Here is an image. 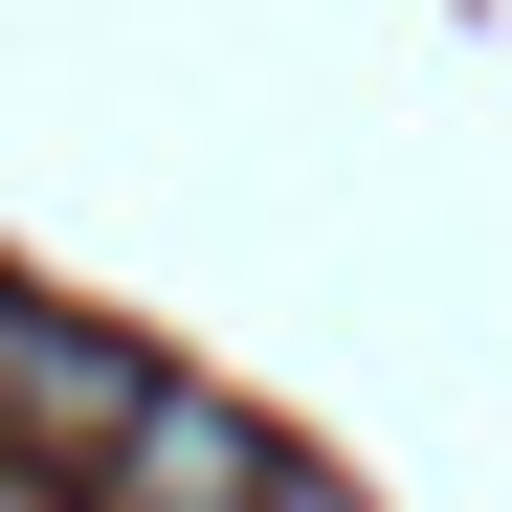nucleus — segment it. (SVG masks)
Masks as SVG:
<instances>
[{"instance_id":"f03ea898","label":"nucleus","mask_w":512,"mask_h":512,"mask_svg":"<svg viewBox=\"0 0 512 512\" xmlns=\"http://www.w3.org/2000/svg\"><path fill=\"white\" fill-rule=\"evenodd\" d=\"M112 512H268V446H245L223 401H179V379H156V423L112 446Z\"/></svg>"},{"instance_id":"f257e3e1","label":"nucleus","mask_w":512,"mask_h":512,"mask_svg":"<svg viewBox=\"0 0 512 512\" xmlns=\"http://www.w3.org/2000/svg\"><path fill=\"white\" fill-rule=\"evenodd\" d=\"M156 423V357L134 334H90V312H23L0 290V446L23 468H67V490H112V446Z\"/></svg>"},{"instance_id":"7ed1b4c3","label":"nucleus","mask_w":512,"mask_h":512,"mask_svg":"<svg viewBox=\"0 0 512 512\" xmlns=\"http://www.w3.org/2000/svg\"><path fill=\"white\" fill-rule=\"evenodd\" d=\"M268 512H334V490H312V468H268Z\"/></svg>"}]
</instances>
